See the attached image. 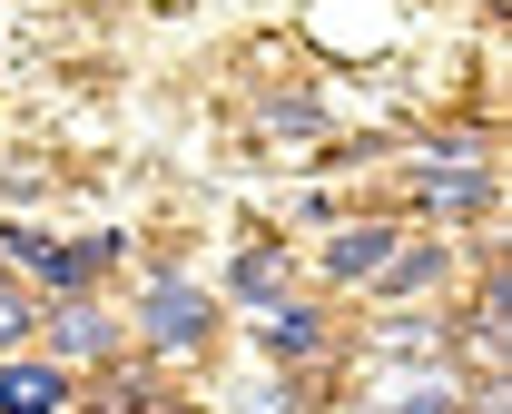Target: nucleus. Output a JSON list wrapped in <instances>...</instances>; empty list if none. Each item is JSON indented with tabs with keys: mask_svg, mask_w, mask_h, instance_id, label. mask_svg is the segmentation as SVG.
<instances>
[{
	"mask_svg": "<svg viewBox=\"0 0 512 414\" xmlns=\"http://www.w3.org/2000/svg\"><path fill=\"white\" fill-rule=\"evenodd\" d=\"M69 405V365L50 355H0V414H60Z\"/></svg>",
	"mask_w": 512,
	"mask_h": 414,
	"instance_id": "nucleus-7",
	"label": "nucleus"
},
{
	"mask_svg": "<svg viewBox=\"0 0 512 414\" xmlns=\"http://www.w3.org/2000/svg\"><path fill=\"white\" fill-rule=\"evenodd\" d=\"M207 326H217V296H207L188 267H148L138 306H128V336H138V355H148V365H188L197 345H207Z\"/></svg>",
	"mask_w": 512,
	"mask_h": 414,
	"instance_id": "nucleus-1",
	"label": "nucleus"
},
{
	"mask_svg": "<svg viewBox=\"0 0 512 414\" xmlns=\"http://www.w3.org/2000/svg\"><path fill=\"white\" fill-rule=\"evenodd\" d=\"M148 405H158V375H148V365L99 375V395H89V414H148Z\"/></svg>",
	"mask_w": 512,
	"mask_h": 414,
	"instance_id": "nucleus-10",
	"label": "nucleus"
},
{
	"mask_svg": "<svg viewBox=\"0 0 512 414\" xmlns=\"http://www.w3.org/2000/svg\"><path fill=\"white\" fill-rule=\"evenodd\" d=\"M325 345H335V316H325L316 296H266L256 306V355L266 365H316Z\"/></svg>",
	"mask_w": 512,
	"mask_h": 414,
	"instance_id": "nucleus-3",
	"label": "nucleus"
},
{
	"mask_svg": "<svg viewBox=\"0 0 512 414\" xmlns=\"http://www.w3.org/2000/svg\"><path fill=\"white\" fill-rule=\"evenodd\" d=\"M375 345H384V355H444L434 316H414V306H404V316H384V326H375Z\"/></svg>",
	"mask_w": 512,
	"mask_h": 414,
	"instance_id": "nucleus-12",
	"label": "nucleus"
},
{
	"mask_svg": "<svg viewBox=\"0 0 512 414\" xmlns=\"http://www.w3.org/2000/svg\"><path fill=\"white\" fill-rule=\"evenodd\" d=\"M453 414H503V385H463V405Z\"/></svg>",
	"mask_w": 512,
	"mask_h": 414,
	"instance_id": "nucleus-14",
	"label": "nucleus"
},
{
	"mask_svg": "<svg viewBox=\"0 0 512 414\" xmlns=\"http://www.w3.org/2000/svg\"><path fill=\"white\" fill-rule=\"evenodd\" d=\"M444 276H453V247H434V237H394V257H384L365 286H375L384 306H414V296H434Z\"/></svg>",
	"mask_w": 512,
	"mask_h": 414,
	"instance_id": "nucleus-5",
	"label": "nucleus"
},
{
	"mask_svg": "<svg viewBox=\"0 0 512 414\" xmlns=\"http://www.w3.org/2000/svg\"><path fill=\"white\" fill-rule=\"evenodd\" d=\"M227 286H237L247 306H266V296H286V286H296V267H286V247H237Z\"/></svg>",
	"mask_w": 512,
	"mask_h": 414,
	"instance_id": "nucleus-9",
	"label": "nucleus"
},
{
	"mask_svg": "<svg viewBox=\"0 0 512 414\" xmlns=\"http://www.w3.org/2000/svg\"><path fill=\"white\" fill-rule=\"evenodd\" d=\"M394 237H404L394 217H355V227H335V237H325V286H365V276L394 257Z\"/></svg>",
	"mask_w": 512,
	"mask_h": 414,
	"instance_id": "nucleus-6",
	"label": "nucleus"
},
{
	"mask_svg": "<svg viewBox=\"0 0 512 414\" xmlns=\"http://www.w3.org/2000/svg\"><path fill=\"white\" fill-rule=\"evenodd\" d=\"M256 129H276V138H316V129H325V109H316V99H256Z\"/></svg>",
	"mask_w": 512,
	"mask_h": 414,
	"instance_id": "nucleus-13",
	"label": "nucleus"
},
{
	"mask_svg": "<svg viewBox=\"0 0 512 414\" xmlns=\"http://www.w3.org/2000/svg\"><path fill=\"white\" fill-rule=\"evenodd\" d=\"M40 336V296H30V286H20V276L0 267V355H20V345Z\"/></svg>",
	"mask_w": 512,
	"mask_h": 414,
	"instance_id": "nucleus-11",
	"label": "nucleus"
},
{
	"mask_svg": "<svg viewBox=\"0 0 512 414\" xmlns=\"http://www.w3.org/2000/svg\"><path fill=\"white\" fill-rule=\"evenodd\" d=\"M493 198H503V168H483V158H424L414 168V207L424 217H483Z\"/></svg>",
	"mask_w": 512,
	"mask_h": 414,
	"instance_id": "nucleus-4",
	"label": "nucleus"
},
{
	"mask_svg": "<svg viewBox=\"0 0 512 414\" xmlns=\"http://www.w3.org/2000/svg\"><path fill=\"white\" fill-rule=\"evenodd\" d=\"M148 414H197V405H168V395H158V405H148Z\"/></svg>",
	"mask_w": 512,
	"mask_h": 414,
	"instance_id": "nucleus-15",
	"label": "nucleus"
},
{
	"mask_svg": "<svg viewBox=\"0 0 512 414\" xmlns=\"http://www.w3.org/2000/svg\"><path fill=\"white\" fill-rule=\"evenodd\" d=\"M119 345H128V326L99 296H50V306H40V355L69 365V375H79V365H119Z\"/></svg>",
	"mask_w": 512,
	"mask_h": 414,
	"instance_id": "nucleus-2",
	"label": "nucleus"
},
{
	"mask_svg": "<svg viewBox=\"0 0 512 414\" xmlns=\"http://www.w3.org/2000/svg\"><path fill=\"white\" fill-rule=\"evenodd\" d=\"M463 405V375H453L444 355H424V365H404L394 385L375 395V414H453Z\"/></svg>",
	"mask_w": 512,
	"mask_h": 414,
	"instance_id": "nucleus-8",
	"label": "nucleus"
}]
</instances>
